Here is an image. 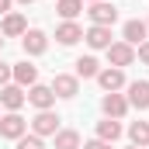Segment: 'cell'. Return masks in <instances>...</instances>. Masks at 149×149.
<instances>
[{
	"label": "cell",
	"mask_w": 149,
	"mask_h": 149,
	"mask_svg": "<svg viewBox=\"0 0 149 149\" xmlns=\"http://www.w3.org/2000/svg\"><path fill=\"white\" fill-rule=\"evenodd\" d=\"M52 94L63 97V101H70V97L80 94V80L70 76V73H56V80H52Z\"/></svg>",
	"instance_id": "cell-3"
},
{
	"label": "cell",
	"mask_w": 149,
	"mask_h": 149,
	"mask_svg": "<svg viewBox=\"0 0 149 149\" xmlns=\"http://www.w3.org/2000/svg\"><path fill=\"white\" fill-rule=\"evenodd\" d=\"M14 3H24V7H28V3H31V0H14Z\"/></svg>",
	"instance_id": "cell-27"
},
{
	"label": "cell",
	"mask_w": 149,
	"mask_h": 149,
	"mask_svg": "<svg viewBox=\"0 0 149 149\" xmlns=\"http://www.w3.org/2000/svg\"><path fill=\"white\" fill-rule=\"evenodd\" d=\"M10 3L14 0H0V14H10Z\"/></svg>",
	"instance_id": "cell-26"
},
{
	"label": "cell",
	"mask_w": 149,
	"mask_h": 149,
	"mask_svg": "<svg viewBox=\"0 0 149 149\" xmlns=\"http://www.w3.org/2000/svg\"><path fill=\"white\" fill-rule=\"evenodd\" d=\"M97 83H101L108 94H118V90L125 87V73H121L118 66H108V70H101V73H97Z\"/></svg>",
	"instance_id": "cell-9"
},
{
	"label": "cell",
	"mask_w": 149,
	"mask_h": 149,
	"mask_svg": "<svg viewBox=\"0 0 149 149\" xmlns=\"http://www.w3.org/2000/svg\"><path fill=\"white\" fill-rule=\"evenodd\" d=\"M128 108H139V111L149 108V83H142V80L128 83Z\"/></svg>",
	"instance_id": "cell-14"
},
{
	"label": "cell",
	"mask_w": 149,
	"mask_h": 149,
	"mask_svg": "<svg viewBox=\"0 0 149 149\" xmlns=\"http://www.w3.org/2000/svg\"><path fill=\"white\" fill-rule=\"evenodd\" d=\"M97 139H104V142H118V139H121V125H118L114 118L97 121Z\"/></svg>",
	"instance_id": "cell-18"
},
{
	"label": "cell",
	"mask_w": 149,
	"mask_h": 149,
	"mask_svg": "<svg viewBox=\"0 0 149 149\" xmlns=\"http://www.w3.org/2000/svg\"><path fill=\"white\" fill-rule=\"evenodd\" d=\"M101 108H104V114L108 118H125V111H128V97H121V94H104V101H101Z\"/></svg>",
	"instance_id": "cell-12"
},
{
	"label": "cell",
	"mask_w": 149,
	"mask_h": 149,
	"mask_svg": "<svg viewBox=\"0 0 149 149\" xmlns=\"http://www.w3.org/2000/svg\"><path fill=\"white\" fill-rule=\"evenodd\" d=\"M83 3H101V0H83Z\"/></svg>",
	"instance_id": "cell-28"
},
{
	"label": "cell",
	"mask_w": 149,
	"mask_h": 149,
	"mask_svg": "<svg viewBox=\"0 0 149 149\" xmlns=\"http://www.w3.org/2000/svg\"><path fill=\"white\" fill-rule=\"evenodd\" d=\"M56 10H59V17H66V21H73L76 14L83 10V0H59V3H56Z\"/></svg>",
	"instance_id": "cell-21"
},
{
	"label": "cell",
	"mask_w": 149,
	"mask_h": 149,
	"mask_svg": "<svg viewBox=\"0 0 149 149\" xmlns=\"http://www.w3.org/2000/svg\"><path fill=\"white\" fill-rule=\"evenodd\" d=\"M28 31V21H24V14H3V24H0V35L3 38H17V35H24Z\"/></svg>",
	"instance_id": "cell-10"
},
{
	"label": "cell",
	"mask_w": 149,
	"mask_h": 149,
	"mask_svg": "<svg viewBox=\"0 0 149 149\" xmlns=\"http://www.w3.org/2000/svg\"><path fill=\"white\" fill-rule=\"evenodd\" d=\"M108 59H111V66H132L135 63V49L128 45V42H111L108 45Z\"/></svg>",
	"instance_id": "cell-2"
},
{
	"label": "cell",
	"mask_w": 149,
	"mask_h": 149,
	"mask_svg": "<svg viewBox=\"0 0 149 149\" xmlns=\"http://www.w3.org/2000/svg\"><path fill=\"white\" fill-rule=\"evenodd\" d=\"M139 59H142V63H146V66H149V38H146V42H142V45H139Z\"/></svg>",
	"instance_id": "cell-25"
},
{
	"label": "cell",
	"mask_w": 149,
	"mask_h": 149,
	"mask_svg": "<svg viewBox=\"0 0 149 149\" xmlns=\"http://www.w3.org/2000/svg\"><path fill=\"white\" fill-rule=\"evenodd\" d=\"M132 149H139V146H132Z\"/></svg>",
	"instance_id": "cell-30"
},
{
	"label": "cell",
	"mask_w": 149,
	"mask_h": 149,
	"mask_svg": "<svg viewBox=\"0 0 149 149\" xmlns=\"http://www.w3.org/2000/svg\"><path fill=\"white\" fill-rule=\"evenodd\" d=\"M80 38H83V28H80L76 21H63V24L56 28V42H59V45H66V49L76 45Z\"/></svg>",
	"instance_id": "cell-13"
},
{
	"label": "cell",
	"mask_w": 149,
	"mask_h": 149,
	"mask_svg": "<svg viewBox=\"0 0 149 149\" xmlns=\"http://www.w3.org/2000/svg\"><path fill=\"white\" fill-rule=\"evenodd\" d=\"M83 38H87V45H90V49H108V45H111V28L90 24V28L83 31Z\"/></svg>",
	"instance_id": "cell-15"
},
{
	"label": "cell",
	"mask_w": 149,
	"mask_h": 149,
	"mask_svg": "<svg viewBox=\"0 0 149 149\" xmlns=\"http://www.w3.org/2000/svg\"><path fill=\"white\" fill-rule=\"evenodd\" d=\"M87 14H90V21H94V24H101V28H111L114 21H118V7H114V3H104V0H101V3H94Z\"/></svg>",
	"instance_id": "cell-5"
},
{
	"label": "cell",
	"mask_w": 149,
	"mask_h": 149,
	"mask_svg": "<svg viewBox=\"0 0 149 149\" xmlns=\"http://www.w3.org/2000/svg\"><path fill=\"white\" fill-rule=\"evenodd\" d=\"M7 83H10V66L0 63V87H7Z\"/></svg>",
	"instance_id": "cell-24"
},
{
	"label": "cell",
	"mask_w": 149,
	"mask_h": 149,
	"mask_svg": "<svg viewBox=\"0 0 149 149\" xmlns=\"http://www.w3.org/2000/svg\"><path fill=\"white\" fill-rule=\"evenodd\" d=\"M21 45H24V52H28V56H42V52L49 49V38H45V31L31 28V31H24V35H21Z\"/></svg>",
	"instance_id": "cell-8"
},
{
	"label": "cell",
	"mask_w": 149,
	"mask_h": 149,
	"mask_svg": "<svg viewBox=\"0 0 149 149\" xmlns=\"http://www.w3.org/2000/svg\"><path fill=\"white\" fill-rule=\"evenodd\" d=\"M83 149H111V142H104V139H90V142H83Z\"/></svg>",
	"instance_id": "cell-23"
},
{
	"label": "cell",
	"mask_w": 149,
	"mask_h": 149,
	"mask_svg": "<svg viewBox=\"0 0 149 149\" xmlns=\"http://www.w3.org/2000/svg\"><path fill=\"white\" fill-rule=\"evenodd\" d=\"M24 101H28L24 87H17V83H7V87H0V104H3L7 111H17Z\"/></svg>",
	"instance_id": "cell-6"
},
{
	"label": "cell",
	"mask_w": 149,
	"mask_h": 149,
	"mask_svg": "<svg viewBox=\"0 0 149 149\" xmlns=\"http://www.w3.org/2000/svg\"><path fill=\"white\" fill-rule=\"evenodd\" d=\"M146 31H149L146 21H125V28H121V35H125L128 45H142L146 42Z\"/></svg>",
	"instance_id": "cell-16"
},
{
	"label": "cell",
	"mask_w": 149,
	"mask_h": 149,
	"mask_svg": "<svg viewBox=\"0 0 149 149\" xmlns=\"http://www.w3.org/2000/svg\"><path fill=\"white\" fill-rule=\"evenodd\" d=\"M28 101L35 104L38 111H49V108L56 104V94H52V87H45V83H35V87L28 90Z\"/></svg>",
	"instance_id": "cell-11"
},
{
	"label": "cell",
	"mask_w": 149,
	"mask_h": 149,
	"mask_svg": "<svg viewBox=\"0 0 149 149\" xmlns=\"http://www.w3.org/2000/svg\"><path fill=\"white\" fill-rule=\"evenodd\" d=\"M128 139H132V146H149V121H132L128 125Z\"/></svg>",
	"instance_id": "cell-19"
},
{
	"label": "cell",
	"mask_w": 149,
	"mask_h": 149,
	"mask_svg": "<svg viewBox=\"0 0 149 149\" xmlns=\"http://www.w3.org/2000/svg\"><path fill=\"white\" fill-rule=\"evenodd\" d=\"M56 149H80V132H73V128L56 132Z\"/></svg>",
	"instance_id": "cell-20"
},
{
	"label": "cell",
	"mask_w": 149,
	"mask_h": 149,
	"mask_svg": "<svg viewBox=\"0 0 149 149\" xmlns=\"http://www.w3.org/2000/svg\"><path fill=\"white\" fill-rule=\"evenodd\" d=\"M10 76H14L17 87H35L38 83V66H31L28 59H24V63H14V66H10Z\"/></svg>",
	"instance_id": "cell-7"
},
{
	"label": "cell",
	"mask_w": 149,
	"mask_h": 149,
	"mask_svg": "<svg viewBox=\"0 0 149 149\" xmlns=\"http://www.w3.org/2000/svg\"><path fill=\"white\" fill-rule=\"evenodd\" d=\"M97 73H101V63H97L94 56H80V59H76V80H80V76H83V80H90V76L97 80Z\"/></svg>",
	"instance_id": "cell-17"
},
{
	"label": "cell",
	"mask_w": 149,
	"mask_h": 149,
	"mask_svg": "<svg viewBox=\"0 0 149 149\" xmlns=\"http://www.w3.org/2000/svg\"><path fill=\"white\" fill-rule=\"evenodd\" d=\"M17 149H45V146H42V139L31 132V135H21L17 139Z\"/></svg>",
	"instance_id": "cell-22"
},
{
	"label": "cell",
	"mask_w": 149,
	"mask_h": 149,
	"mask_svg": "<svg viewBox=\"0 0 149 149\" xmlns=\"http://www.w3.org/2000/svg\"><path fill=\"white\" fill-rule=\"evenodd\" d=\"M31 132H35L38 139H45V135H56L59 132V118L52 111H38L35 118H31Z\"/></svg>",
	"instance_id": "cell-4"
},
{
	"label": "cell",
	"mask_w": 149,
	"mask_h": 149,
	"mask_svg": "<svg viewBox=\"0 0 149 149\" xmlns=\"http://www.w3.org/2000/svg\"><path fill=\"white\" fill-rule=\"evenodd\" d=\"M24 132H28V121H24L17 111H7L3 118H0V139H14V142H17Z\"/></svg>",
	"instance_id": "cell-1"
},
{
	"label": "cell",
	"mask_w": 149,
	"mask_h": 149,
	"mask_svg": "<svg viewBox=\"0 0 149 149\" xmlns=\"http://www.w3.org/2000/svg\"><path fill=\"white\" fill-rule=\"evenodd\" d=\"M0 49H3V35H0Z\"/></svg>",
	"instance_id": "cell-29"
}]
</instances>
